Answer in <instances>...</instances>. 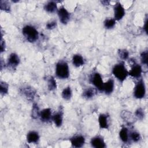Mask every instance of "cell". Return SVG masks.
<instances>
[{
  "label": "cell",
  "instance_id": "9c48e42d",
  "mask_svg": "<svg viewBox=\"0 0 148 148\" xmlns=\"http://www.w3.org/2000/svg\"><path fill=\"white\" fill-rule=\"evenodd\" d=\"M71 146L73 147H82L86 143V138L82 135H74L69 139Z\"/></svg>",
  "mask_w": 148,
  "mask_h": 148
},
{
  "label": "cell",
  "instance_id": "2e32d148",
  "mask_svg": "<svg viewBox=\"0 0 148 148\" xmlns=\"http://www.w3.org/2000/svg\"><path fill=\"white\" fill-rule=\"evenodd\" d=\"M98 125L100 129L108 130L109 127V115L106 113L99 114L98 119Z\"/></svg>",
  "mask_w": 148,
  "mask_h": 148
},
{
  "label": "cell",
  "instance_id": "44dd1931",
  "mask_svg": "<svg viewBox=\"0 0 148 148\" xmlns=\"http://www.w3.org/2000/svg\"><path fill=\"white\" fill-rule=\"evenodd\" d=\"M97 94V89L94 87H88L84 89L82 92V96L86 99H90L94 98Z\"/></svg>",
  "mask_w": 148,
  "mask_h": 148
},
{
  "label": "cell",
  "instance_id": "4316f807",
  "mask_svg": "<svg viewBox=\"0 0 148 148\" xmlns=\"http://www.w3.org/2000/svg\"><path fill=\"white\" fill-rule=\"evenodd\" d=\"M40 110L39 109V108L36 103H34L32 105V110H31V117L32 119L35 120L37 119L39 117V114H40Z\"/></svg>",
  "mask_w": 148,
  "mask_h": 148
},
{
  "label": "cell",
  "instance_id": "5b68a950",
  "mask_svg": "<svg viewBox=\"0 0 148 148\" xmlns=\"http://www.w3.org/2000/svg\"><path fill=\"white\" fill-rule=\"evenodd\" d=\"M89 79L90 83L94 86V88H95L97 90L102 92L104 82H103L102 76L99 73L97 72H93L91 75Z\"/></svg>",
  "mask_w": 148,
  "mask_h": 148
},
{
  "label": "cell",
  "instance_id": "1f68e13d",
  "mask_svg": "<svg viewBox=\"0 0 148 148\" xmlns=\"http://www.w3.org/2000/svg\"><path fill=\"white\" fill-rule=\"evenodd\" d=\"M118 55L122 60H127L129 58L130 53L126 49H119L118 51Z\"/></svg>",
  "mask_w": 148,
  "mask_h": 148
},
{
  "label": "cell",
  "instance_id": "5bb4252c",
  "mask_svg": "<svg viewBox=\"0 0 148 148\" xmlns=\"http://www.w3.org/2000/svg\"><path fill=\"white\" fill-rule=\"evenodd\" d=\"M90 143L91 146L94 148H105L106 147L104 139L99 135L92 137Z\"/></svg>",
  "mask_w": 148,
  "mask_h": 148
},
{
  "label": "cell",
  "instance_id": "603a6c76",
  "mask_svg": "<svg viewBox=\"0 0 148 148\" xmlns=\"http://www.w3.org/2000/svg\"><path fill=\"white\" fill-rule=\"evenodd\" d=\"M72 97V91L70 86L65 87L61 92V97L65 101H69Z\"/></svg>",
  "mask_w": 148,
  "mask_h": 148
},
{
  "label": "cell",
  "instance_id": "d6986e66",
  "mask_svg": "<svg viewBox=\"0 0 148 148\" xmlns=\"http://www.w3.org/2000/svg\"><path fill=\"white\" fill-rule=\"evenodd\" d=\"M129 132H130L128 131V129L126 127H122L120 129L119 135L120 139L123 143H127L129 142Z\"/></svg>",
  "mask_w": 148,
  "mask_h": 148
},
{
  "label": "cell",
  "instance_id": "30bf717a",
  "mask_svg": "<svg viewBox=\"0 0 148 148\" xmlns=\"http://www.w3.org/2000/svg\"><path fill=\"white\" fill-rule=\"evenodd\" d=\"M20 63L19 56L16 53H11L8 59L7 66L11 69H16Z\"/></svg>",
  "mask_w": 148,
  "mask_h": 148
},
{
  "label": "cell",
  "instance_id": "d6a6232c",
  "mask_svg": "<svg viewBox=\"0 0 148 148\" xmlns=\"http://www.w3.org/2000/svg\"><path fill=\"white\" fill-rule=\"evenodd\" d=\"M57 26L56 20H51L47 23L46 24V28L48 30H53L55 29Z\"/></svg>",
  "mask_w": 148,
  "mask_h": 148
},
{
  "label": "cell",
  "instance_id": "ba28073f",
  "mask_svg": "<svg viewBox=\"0 0 148 148\" xmlns=\"http://www.w3.org/2000/svg\"><path fill=\"white\" fill-rule=\"evenodd\" d=\"M113 13H114V17L113 18L116 21H120L121 20L125 14V10L122 4L119 2H117L113 6Z\"/></svg>",
  "mask_w": 148,
  "mask_h": 148
},
{
  "label": "cell",
  "instance_id": "d4e9b609",
  "mask_svg": "<svg viewBox=\"0 0 148 148\" xmlns=\"http://www.w3.org/2000/svg\"><path fill=\"white\" fill-rule=\"evenodd\" d=\"M130 140L134 143H138L141 140V135L140 133L136 131H132L129 132Z\"/></svg>",
  "mask_w": 148,
  "mask_h": 148
},
{
  "label": "cell",
  "instance_id": "e575fe53",
  "mask_svg": "<svg viewBox=\"0 0 148 148\" xmlns=\"http://www.w3.org/2000/svg\"><path fill=\"white\" fill-rule=\"evenodd\" d=\"M147 17H146V20H145V23H144V25H143V30L145 32V33L146 34H147Z\"/></svg>",
  "mask_w": 148,
  "mask_h": 148
},
{
  "label": "cell",
  "instance_id": "f546056e",
  "mask_svg": "<svg viewBox=\"0 0 148 148\" xmlns=\"http://www.w3.org/2000/svg\"><path fill=\"white\" fill-rule=\"evenodd\" d=\"M0 9L6 12L9 13L11 10V7L9 2L6 1H0Z\"/></svg>",
  "mask_w": 148,
  "mask_h": 148
},
{
  "label": "cell",
  "instance_id": "f1b7e54d",
  "mask_svg": "<svg viewBox=\"0 0 148 148\" xmlns=\"http://www.w3.org/2000/svg\"><path fill=\"white\" fill-rule=\"evenodd\" d=\"M134 114L136 119L142 120L144 119V117L145 116V112L144 109L142 108L139 107V108H138L135 110Z\"/></svg>",
  "mask_w": 148,
  "mask_h": 148
},
{
  "label": "cell",
  "instance_id": "ffe728a7",
  "mask_svg": "<svg viewBox=\"0 0 148 148\" xmlns=\"http://www.w3.org/2000/svg\"><path fill=\"white\" fill-rule=\"evenodd\" d=\"M72 62L74 66L76 68H79L84 64V60L81 54H75L72 56Z\"/></svg>",
  "mask_w": 148,
  "mask_h": 148
},
{
  "label": "cell",
  "instance_id": "8992f818",
  "mask_svg": "<svg viewBox=\"0 0 148 148\" xmlns=\"http://www.w3.org/2000/svg\"><path fill=\"white\" fill-rule=\"evenodd\" d=\"M57 15L61 23L66 25L71 20V13L64 6H61L57 10Z\"/></svg>",
  "mask_w": 148,
  "mask_h": 148
},
{
  "label": "cell",
  "instance_id": "4fadbf2b",
  "mask_svg": "<svg viewBox=\"0 0 148 148\" xmlns=\"http://www.w3.org/2000/svg\"><path fill=\"white\" fill-rule=\"evenodd\" d=\"M52 110L51 108H45L40 110L39 114V119L43 123H48L52 119Z\"/></svg>",
  "mask_w": 148,
  "mask_h": 148
},
{
  "label": "cell",
  "instance_id": "cb8c5ba5",
  "mask_svg": "<svg viewBox=\"0 0 148 148\" xmlns=\"http://www.w3.org/2000/svg\"><path fill=\"white\" fill-rule=\"evenodd\" d=\"M47 88L49 91H52L55 90L57 88V85L56 79L53 76H50L47 80Z\"/></svg>",
  "mask_w": 148,
  "mask_h": 148
},
{
  "label": "cell",
  "instance_id": "ac0fdd59",
  "mask_svg": "<svg viewBox=\"0 0 148 148\" xmlns=\"http://www.w3.org/2000/svg\"><path fill=\"white\" fill-rule=\"evenodd\" d=\"M44 10L49 13H54L58 10L57 2L50 1L45 4L43 6Z\"/></svg>",
  "mask_w": 148,
  "mask_h": 148
},
{
  "label": "cell",
  "instance_id": "836d02e7",
  "mask_svg": "<svg viewBox=\"0 0 148 148\" xmlns=\"http://www.w3.org/2000/svg\"><path fill=\"white\" fill-rule=\"evenodd\" d=\"M1 53H3L4 51H5L6 50V43H5V40L3 39L2 38H1Z\"/></svg>",
  "mask_w": 148,
  "mask_h": 148
},
{
  "label": "cell",
  "instance_id": "7c38bea8",
  "mask_svg": "<svg viewBox=\"0 0 148 148\" xmlns=\"http://www.w3.org/2000/svg\"><path fill=\"white\" fill-rule=\"evenodd\" d=\"M63 118H64V112L63 110L59 108L58 110L53 114L51 121L54 123V125L57 127H60L62 125L63 123Z\"/></svg>",
  "mask_w": 148,
  "mask_h": 148
},
{
  "label": "cell",
  "instance_id": "3957f363",
  "mask_svg": "<svg viewBox=\"0 0 148 148\" xmlns=\"http://www.w3.org/2000/svg\"><path fill=\"white\" fill-rule=\"evenodd\" d=\"M55 73L56 76L62 80L67 79L70 75L69 67L65 61H59L56 65Z\"/></svg>",
  "mask_w": 148,
  "mask_h": 148
},
{
  "label": "cell",
  "instance_id": "7402d4cb",
  "mask_svg": "<svg viewBox=\"0 0 148 148\" xmlns=\"http://www.w3.org/2000/svg\"><path fill=\"white\" fill-rule=\"evenodd\" d=\"M121 115L122 119L128 124H131L134 123V120L136 119L134 114H132L131 112L127 110H124L121 113Z\"/></svg>",
  "mask_w": 148,
  "mask_h": 148
},
{
  "label": "cell",
  "instance_id": "4dcf8cb0",
  "mask_svg": "<svg viewBox=\"0 0 148 148\" xmlns=\"http://www.w3.org/2000/svg\"><path fill=\"white\" fill-rule=\"evenodd\" d=\"M140 59L141 64L143 65L147 66L148 64V51L147 50L143 51L140 54Z\"/></svg>",
  "mask_w": 148,
  "mask_h": 148
},
{
  "label": "cell",
  "instance_id": "d590c367",
  "mask_svg": "<svg viewBox=\"0 0 148 148\" xmlns=\"http://www.w3.org/2000/svg\"><path fill=\"white\" fill-rule=\"evenodd\" d=\"M101 2L104 6H109L110 5V1H101Z\"/></svg>",
  "mask_w": 148,
  "mask_h": 148
},
{
  "label": "cell",
  "instance_id": "7a4b0ae2",
  "mask_svg": "<svg viewBox=\"0 0 148 148\" xmlns=\"http://www.w3.org/2000/svg\"><path fill=\"white\" fill-rule=\"evenodd\" d=\"M22 34L25 39L29 43H35L39 37L37 29L31 25H25L22 28Z\"/></svg>",
  "mask_w": 148,
  "mask_h": 148
},
{
  "label": "cell",
  "instance_id": "484cf974",
  "mask_svg": "<svg viewBox=\"0 0 148 148\" xmlns=\"http://www.w3.org/2000/svg\"><path fill=\"white\" fill-rule=\"evenodd\" d=\"M116 21L113 18H107L103 21V26L107 29H110L116 25Z\"/></svg>",
  "mask_w": 148,
  "mask_h": 148
},
{
  "label": "cell",
  "instance_id": "52a82bcc",
  "mask_svg": "<svg viewBox=\"0 0 148 148\" xmlns=\"http://www.w3.org/2000/svg\"><path fill=\"white\" fill-rule=\"evenodd\" d=\"M20 92L28 101H32L36 94V90L29 86H24L20 88Z\"/></svg>",
  "mask_w": 148,
  "mask_h": 148
},
{
  "label": "cell",
  "instance_id": "e0dca14e",
  "mask_svg": "<svg viewBox=\"0 0 148 148\" xmlns=\"http://www.w3.org/2000/svg\"><path fill=\"white\" fill-rule=\"evenodd\" d=\"M114 82L113 79H109L106 82L103 83V90L106 95H110L114 91Z\"/></svg>",
  "mask_w": 148,
  "mask_h": 148
},
{
  "label": "cell",
  "instance_id": "9a60e30c",
  "mask_svg": "<svg viewBox=\"0 0 148 148\" xmlns=\"http://www.w3.org/2000/svg\"><path fill=\"white\" fill-rule=\"evenodd\" d=\"M40 139V135L36 131H29L26 135L27 142L29 144H37Z\"/></svg>",
  "mask_w": 148,
  "mask_h": 148
},
{
  "label": "cell",
  "instance_id": "6da1fadb",
  "mask_svg": "<svg viewBox=\"0 0 148 148\" xmlns=\"http://www.w3.org/2000/svg\"><path fill=\"white\" fill-rule=\"evenodd\" d=\"M112 73L121 83H123L128 76V71L127 69L125 64L123 61L113 66Z\"/></svg>",
  "mask_w": 148,
  "mask_h": 148
},
{
  "label": "cell",
  "instance_id": "83f0119b",
  "mask_svg": "<svg viewBox=\"0 0 148 148\" xmlns=\"http://www.w3.org/2000/svg\"><path fill=\"white\" fill-rule=\"evenodd\" d=\"M9 84L3 81H1L0 82V93L1 95H5L8 94L9 92Z\"/></svg>",
  "mask_w": 148,
  "mask_h": 148
},
{
  "label": "cell",
  "instance_id": "277c9868",
  "mask_svg": "<svg viewBox=\"0 0 148 148\" xmlns=\"http://www.w3.org/2000/svg\"><path fill=\"white\" fill-rule=\"evenodd\" d=\"M146 94V88L144 80L140 78L135 83L134 88V97L138 99H141L145 97Z\"/></svg>",
  "mask_w": 148,
  "mask_h": 148
},
{
  "label": "cell",
  "instance_id": "8fae6325",
  "mask_svg": "<svg viewBox=\"0 0 148 148\" xmlns=\"http://www.w3.org/2000/svg\"><path fill=\"white\" fill-rule=\"evenodd\" d=\"M143 72V69L141 65L134 62L131 68L128 71V76L135 79L141 78L142 74Z\"/></svg>",
  "mask_w": 148,
  "mask_h": 148
}]
</instances>
